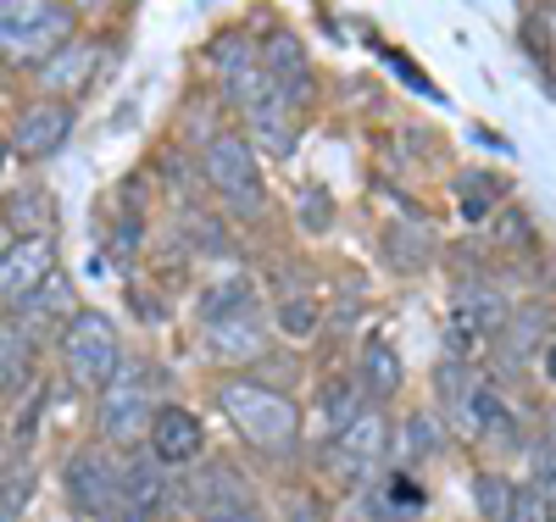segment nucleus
<instances>
[{"mask_svg":"<svg viewBox=\"0 0 556 522\" xmlns=\"http://www.w3.org/2000/svg\"><path fill=\"white\" fill-rule=\"evenodd\" d=\"M146 440H151V456H156L162 467H190V461L206 450L201 417H195V411H184V406H156Z\"/></svg>","mask_w":556,"mask_h":522,"instance_id":"9d476101","label":"nucleus"},{"mask_svg":"<svg viewBox=\"0 0 556 522\" xmlns=\"http://www.w3.org/2000/svg\"><path fill=\"white\" fill-rule=\"evenodd\" d=\"M278 328L295 334V340H306L312 328H317V306L312 301H278Z\"/></svg>","mask_w":556,"mask_h":522,"instance_id":"412c9836","label":"nucleus"},{"mask_svg":"<svg viewBox=\"0 0 556 522\" xmlns=\"http://www.w3.org/2000/svg\"><path fill=\"white\" fill-rule=\"evenodd\" d=\"M551 511H556V506H551Z\"/></svg>","mask_w":556,"mask_h":522,"instance_id":"7c9ffc66","label":"nucleus"},{"mask_svg":"<svg viewBox=\"0 0 556 522\" xmlns=\"http://www.w3.org/2000/svg\"><path fill=\"white\" fill-rule=\"evenodd\" d=\"M217 406L223 417L235 422V434L267 456H285L301 445V411L285 390L273 384H256V378H228V384L217 390Z\"/></svg>","mask_w":556,"mask_h":522,"instance_id":"f257e3e1","label":"nucleus"},{"mask_svg":"<svg viewBox=\"0 0 556 522\" xmlns=\"http://www.w3.org/2000/svg\"><path fill=\"white\" fill-rule=\"evenodd\" d=\"M67 7H73V12H101L106 0H67Z\"/></svg>","mask_w":556,"mask_h":522,"instance_id":"bb28decb","label":"nucleus"},{"mask_svg":"<svg viewBox=\"0 0 556 522\" xmlns=\"http://www.w3.org/2000/svg\"><path fill=\"white\" fill-rule=\"evenodd\" d=\"M96 62H101L96 39H67L62 51L39 67V78H45V89H51V94L62 89V101H67V94H78L89 78H96Z\"/></svg>","mask_w":556,"mask_h":522,"instance_id":"ddd939ff","label":"nucleus"},{"mask_svg":"<svg viewBox=\"0 0 556 522\" xmlns=\"http://www.w3.org/2000/svg\"><path fill=\"white\" fill-rule=\"evenodd\" d=\"M278 522H323V511H317V500H306V495H295L285 511H278Z\"/></svg>","mask_w":556,"mask_h":522,"instance_id":"393cba45","label":"nucleus"},{"mask_svg":"<svg viewBox=\"0 0 556 522\" xmlns=\"http://www.w3.org/2000/svg\"><path fill=\"white\" fill-rule=\"evenodd\" d=\"M67 500L96 517V522H117V484H123V467L101 450V445H84L67 456Z\"/></svg>","mask_w":556,"mask_h":522,"instance_id":"0eeeda50","label":"nucleus"},{"mask_svg":"<svg viewBox=\"0 0 556 522\" xmlns=\"http://www.w3.org/2000/svg\"><path fill=\"white\" fill-rule=\"evenodd\" d=\"M201 522H262V511H256L251 500H235V506H212V511H201Z\"/></svg>","mask_w":556,"mask_h":522,"instance_id":"b1692460","label":"nucleus"},{"mask_svg":"<svg viewBox=\"0 0 556 522\" xmlns=\"http://www.w3.org/2000/svg\"><path fill=\"white\" fill-rule=\"evenodd\" d=\"M390 445H395L390 417H384L379 406H362V411L345 422V429L334 434V445H329V461H334V472H340V484L374 479V467L390 456Z\"/></svg>","mask_w":556,"mask_h":522,"instance_id":"423d86ee","label":"nucleus"},{"mask_svg":"<svg viewBox=\"0 0 556 522\" xmlns=\"http://www.w3.org/2000/svg\"><path fill=\"white\" fill-rule=\"evenodd\" d=\"M190 500H195L201 511H212V506H235V500H251V495H245V484H240V472L217 461V467H206V479L190 489Z\"/></svg>","mask_w":556,"mask_h":522,"instance_id":"f3484780","label":"nucleus"},{"mask_svg":"<svg viewBox=\"0 0 556 522\" xmlns=\"http://www.w3.org/2000/svg\"><path fill=\"white\" fill-rule=\"evenodd\" d=\"M206 345L217 361H256L262 356V328L251 311L240 317H223V322H206Z\"/></svg>","mask_w":556,"mask_h":522,"instance_id":"2eb2a0df","label":"nucleus"},{"mask_svg":"<svg viewBox=\"0 0 556 522\" xmlns=\"http://www.w3.org/2000/svg\"><path fill=\"white\" fill-rule=\"evenodd\" d=\"M513 522H556V511H551V500L529 484V489H518V500H513Z\"/></svg>","mask_w":556,"mask_h":522,"instance_id":"4be33fe9","label":"nucleus"},{"mask_svg":"<svg viewBox=\"0 0 556 522\" xmlns=\"http://www.w3.org/2000/svg\"><path fill=\"white\" fill-rule=\"evenodd\" d=\"M317 406H323V422H329V434H340L367 400H362V384H345V378H334V384L317 395Z\"/></svg>","mask_w":556,"mask_h":522,"instance_id":"6ab92c4d","label":"nucleus"},{"mask_svg":"<svg viewBox=\"0 0 556 522\" xmlns=\"http://www.w3.org/2000/svg\"><path fill=\"white\" fill-rule=\"evenodd\" d=\"M434 450H440L434 422H429V417H412V422H406V456L417 461V456H434Z\"/></svg>","mask_w":556,"mask_h":522,"instance_id":"5701e85b","label":"nucleus"},{"mask_svg":"<svg viewBox=\"0 0 556 522\" xmlns=\"http://www.w3.org/2000/svg\"><path fill=\"white\" fill-rule=\"evenodd\" d=\"M7 156H12V145H7V133H0V167H7Z\"/></svg>","mask_w":556,"mask_h":522,"instance_id":"c85d7f7f","label":"nucleus"},{"mask_svg":"<svg viewBox=\"0 0 556 522\" xmlns=\"http://www.w3.org/2000/svg\"><path fill=\"white\" fill-rule=\"evenodd\" d=\"M240 311H251V290H245V283H223V290H212V295L201 301V317H206V322L240 317Z\"/></svg>","mask_w":556,"mask_h":522,"instance_id":"aec40b11","label":"nucleus"},{"mask_svg":"<svg viewBox=\"0 0 556 522\" xmlns=\"http://www.w3.org/2000/svg\"><path fill=\"white\" fill-rule=\"evenodd\" d=\"M73 39V7L62 0H0V62L45 67Z\"/></svg>","mask_w":556,"mask_h":522,"instance_id":"f03ea898","label":"nucleus"},{"mask_svg":"<svg viewBox=\"0 0 556 522\" xmlns=\"http://www.w3.org/2000/svg\"><path fill=\"white\" fill-rule=\"evenodd\" d=\"M201 173L206 183L217 189L223 206H235L240 217H256L267 212V183H262V162H256V145L245 133H212L206 151H201Z\"/></svg>","mask_w":556,"mask_h":522,"instance_id":"7ed1b4c3","label":"nucleus"},{"mask_svg":"<svg viewBox=\"0 0 556 522\" xmlns=\"http://www.w3.org/2000/svg\"><path fill=\"white\" fill-rule=\"evenodd\" d=\"M34 378V340L23 328H0V395H17Z\"/></svg>","mask_w":556,"mask_h":522,"instance_id":"dca6fc26","label":"nucleus"},{"mask_svg":"<svg viewBox=\"0 0 556 522\" xmlns=\"http://www.w3.org/2000/svg\"><path fill=\"white\" fill-rule=\"evenodd\" d=\"M356 372H362V395H374L379 406H384V400H395V395H401V384H406V367H401L395 345H384V340H367V345H362Z\"/></svg>","mask_w":556,"mask_h":522,"instance_id":"4468645a","label":"nucleus"},{"mask_svg":"<svg viewBox=\"0 0 556 522\" xmlns=\"http://www.w3.org/2000/svg\"><path fill=\"white\" fill-rule=\"evenodd\" d=\"M56 262V240L51 233H23L0 251V306H23L45 278H51Z\"/></svg>","mask_w":556,"mask_h":522,"instance_id":"1a4fd4ad","label":"nucleus"},{"mask_svg":"<svg viewBox=\"0 0 556 522\" xmlns=\"http://www.w3.org/2000/svg\"><path fill=\"white\" fill-rule=\"evenodd\" d=\"M256 56H262V73L278 84V94H285L290 106H301L306 94H312V62H306V51H301V39L295 34H267L262 44H256Z\"/></svg>","mask_w":556,"mask_h":522,"instance_id":"9b49d317","label":"nucleus"},{"mask_svg":"<svg viewBox=\"0 0 556 522\" xmlns=\"http://www.w3.org/2000/svg\"><path fill=\"white\" fill-rule=\"evenodd\" d=\"M551 440H556V406H551Z\"/></svg>","mask_w":556,"mask_h":522,"instance_id":"c756f323","label":"nucleus"},{"mask_svg":"<svg viewBox=\"0 0 556 522\" xmlns=\"http://www.w3.org/2000/svg\"><path fill=\"white\" fill-rule=\"evenodd\" d=\"M67 139H73V101H56V94H45V101H34V106L17 112L7 145H12L23 162H45V156H56Z\"/></svg>","mask_w":556,"mask_h":522,"instance_id":"6e6552de","label":"nucleus"},{"mask_svg":"<svg viewBox=\"0 0 556 522\" xmlns=\"http://www.w3.org/2000/svg\"><path fill=\"white\" fill-rule=\"evenodd\" d=\"M301 212H306L301 222H306L312 233H317V228H329V195H306V201H301Z\"/></svg>","mask_w":556,"mask_h":522,"instance_id":"a878e982","label":"nucleus"},{"mask_svg":"<svg viewBox=\"0 0 556 522\" xmlns=\"http://www.w3.org/2000/svg\"><path fill=\"white\" fill-rule=\"evenodd\" d=\"M473 500H479V517H484V522H513L518 484L501 479V472H479V479H473Z\"/></svg>","mask_w":556,"mask_h":522,"instance_id":"a211bd4d","label":"nucleus"},{"mask_svg":"<svg viewBox=\"0 0 556 522\" xmlns=\"http://www.w3.org/2000/svg\"><path fill=\"white\" fill-rule=\"evenodd\" d=\"M162 495H167L162 461L156 456H128L123 484H117V522H156Z\"/></svg>","mask_w":556,"mask_h":522,"instance_id":"f8f14e48","label":"nucleus"},{"mask_svg":"<svg viewBox=\"0 0 556 522\" xmlns=\"http://www.w3.org/2000/svg\"><path fill=\"white\" fill-rule=\"evenodd\" d=\"M151 372L146 367H117V378L101 390V434L112 445H139L151 434Z\"/></svg>","mask_w":556,"mask_h":522,"instance_id":"39448f33","label":"nucleus"},{"mask_svg":"<svg viewBox=\"0 0 556 522\" xmlns=\"http://www.w3.org/2000/svg\"><path fill=\"white\" fill-rule=\"evenodd\" d=\"M545 378L556 384V345H545Z\"/></svg>","mask_w":556,"mask_h":522,"instance_id":"cd10ccee","label":"nucleus"},{"mask_svg":"<svg viewBox=\"0 0 556 522\" xmlns=\"http://www.w3.org/2000/svg\"><path fill=\"white\" fill-rule=\"evenodd\" d=\"M62 356H67V372L78 378L84 390H106L117 367H123V340H117V322L101 317V311H73L67 328H62Z\"/></svg>","mask_w":556,"mask_h":522,"instance_id":"20e7f679","label":"nucleus"}]
</instances>
